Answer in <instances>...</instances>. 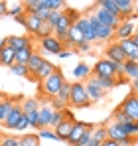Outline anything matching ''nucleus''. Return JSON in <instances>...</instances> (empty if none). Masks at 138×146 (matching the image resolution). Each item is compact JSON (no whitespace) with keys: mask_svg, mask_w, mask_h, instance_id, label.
Segmentation results:
<instances>
[{"mask_svg":"<svg viewBox=\"0 0 138 146\" xmlns=\"http://www.w3.org/2000/svg\"><path fill=\"white\" fill-rule=\"evenodd\" d=\"M93 75H95V77H107V79H122V77H124L122 65L109 61L107 57H103V59H99V61L95 63Z\"/></svg>","mask_w":138,"mask_h":146,"instance_id":"2","label":"nucleus"},{"mask_svg":"<svg viewBox=\"0 0 138 146\" xmlns=\"http://www.w3.org/2000/svg\"><path fill=\"white\" fill-rule=\"evenodd\" d=\"M91 75H93V69L87 65V63H77L75 69H73V77H75V81H81V83H85Z\"/></svg>","mask_w":138,"mask_h":146,"instance_id":"21","label":"nucleus"},{"mask_svg":"<svg viewBox=\"0 0 138 146\" xmlns=\"http://www.w3.org/2000/svg\"><path fill=\"white\" fill-rule=\"evenodd\" d=\"M77 51H79V53H87V51H91V44H87V42H81V44H79V46H77Z\"/></svg>","mask_w":138,"mask_h":146,"instance_id":"44","label":"nucleus"},{"mask_svg":"<svg viewBox=\"0 0 138 146\" xmlns=\"http://www.w3.org/2000/svg\"><path fill=\"white\" fill-rule=\"evenodd\" d=\"M16 146H22V144H20V142H18V144H16Z\"/></svg>","mask_w":138,"mask_h":146,"instance_id":"51","label":"nucleus"},{"mask_svg":"<svg viewBox=\"0 0 138 146\" xmlns=\"http://www.w3.org/2000/svg\"><path fill=\"white\" fill-rule=\"evenodd\" d=\"M26 128H30V122H28V117L24 115V119L16 124V128H14V130H26Z\"/></svg>","mask_w":138,"mask_h":146,"instance_id":"43","label":"nucleus"},{"mask_svg":"<svg viewBox=\"0 0 138 146\" xmlns=\"http://www.w3.org/2000/svg\"><path fill=\"white\" fill-rule=\"evenodd\" d=\"M55 99L63 105V109L71 107V83H69V81L63 83V87L59 89V93H57V97H55Z\"/></svg>","mask_w":138,"mask_h":146,"instance_id":"24","label":"nucleus"},{"mask_svg":"<svg viewBox=\"0 0 138 146\" xmlns=\"http://www.w3.org/2000/svg\"><path fill=\"white\" fill-rule=\"evenodd\" d=\"M4 44H6V40H2V38H0V51H2V48H4Z\"/></svg>","mask_w":138,"mask_h":146,"instance_id":"50","label":"nucleus"},{"mask_svg":"<svg viewBox=\"0 0 138 146\" xmlns=\"http://www.w3.org/2000/svg\"><path fill=\"white\" fill-rule=\"evenodd\" d=\"M42 26H44V20H40L36 14H26V22H24V28H26L28 36H38Z\"/></svg>","mask_w":138,"mask_h":146,"instance_id":"18","label":"nucleus"},{"mask_svg":"<svg viewBox=\"0 0 138 146\" xmlns=\"http://www.w3.org/2000/svg\"><path fill=\"white\" fill-rule=\"evenodd\" d=\"M136 18H138V16H136Z\"/></svg>","mask_w":138,"mask_h":146,"instance_id":"53","label":"nucleus"},{"mask_svg":"<svg viewBox=\"0 0 138 146\" xmlns=\"http://www.w3.org/2000/svg\"><path fill=\"white\" fill-rule=\"evenodd\" d=\"M10 71L14 73L16 77H26V79H30V71H28V65H18V63H14V65L10 67Z\"/></svg>","mask_w":138,"mask_h":146,"instance_id":"36","label":"nucleus"},{"mask_svg":"<svg viewBox=\"0 0 138 146\" xmlns=\"http://www.w3.org/2000/svg\"><path fill=\"white\" fill-rule=\"evenodd\" d=\"M85 87H87V93H89L91 103H93V101H101V99L107 95V91H103V89H101V85L97 83V79H95L93 75L85 81Z\"/></svg>","mask_w":138,"mask_h":146,"instance_id":"13","label":"nucleus"},{"mask_svg":"<svg viewBox=\"0 0 138 146\" xmlns=\"http://www.w3.org/2000/svg\"><path fill=\"white\" fill-rule=\"evenodd\" d=\"M79 26V30L83 32V38L87 44H95V32H93V26L89 22V16H79V20L75 22Z\"/></svg>","mask_w":138,"mask_h":146,"instance_id":"17","label":"nucleus"},{"mask_svg":"<svg viewBox=\"0 0 138 146\" xmlns=\"http://www.w3.org/2000/svg\"><path fill=\"white\" fill-rule=\"evenodd\" d=\"M44 57L40 55V53H32V57H30V61H28V71H30V79H34L36 77V73L40 71V67L44 65Z\"/></svg>","mask_w":138,"mask_h":146,"instance_id":"23","label":"nucleus"},{"mask_svg":"<svg viewBox=\"0 0 138 146\" xmlns=\"http://www.w3.org/2000/svg\"><path fill=\"white\" fill-rule=\"evenodd\" d=\"M24 119V113H22V103H14V107H12V113H10V117L6 119V121L2 122L4 124V128H8V130H14L16 128V124Z\"/></svg>","mask_w":138,"mask_h":146,"instance_id":"12","label":"nucleus"},{"mask_svg":"<svg viewBox=\"0 0 138 146\" xmlns=\"http://www.w3.org/2000/svg\"><path fill=\"white\" fill-rule=\"evenodd\" d=\"M132 42H134V44H136V46H138V28H136V34L132 36Z\"/></svg>","mask_w":138,"mask_h":146,"instance_id":"49","label":"nucleus"},{"mask_svg":"<svg viewBox=\"0 0 138 146\" xmlns=\"http://www.w3.org/2000/svg\"><path fill=\"white\" fill-rule=\"evenodd\" d=\"M122 73H124V77L128 81H134L138 77V63H134V61H124L122 63Z\"/></svg>","mask_w":138,"mask_h":146,"instance_id":"27","label":"nucleus"},{"mask_svg":"<svg viewBox=\"0 0 138 146\" xmlns=\"http://www.w3.org/2000/svg\"><path fill=\"white\" fill-rule=\"evenodd\" d=\"M2 16H8V4L4 0H0V18Z\"/></svg>","mask_w":138,"mask_h":146,"instance_id":"45","label":"nucleus"},{"mask_svg":"<svg viewBox=\"0 0 138 146\" xmlns=\"http://www.w3.org/2000/svg\"><path fill=\"white\" fill-rule=\"evenodd\" d=\"M36 111H40V101L38 99H22L24 115H30V113H36Z\"/></svg>","mask_w":138,"mask_h":146,"instance_id":"29","label":"nucleus"},{"mask_svg":"<svg viewBox=\"0 0 138 146\" xmlns=\"http://www.w3.org/2000/svg\"><path fill=\"white\" fill-rule=\"evenodd\" d=\"M0 140H2V136H0Z\"/></svg>","mask_w":138,"mask_h":146,"instance_id":"52","label":"nucleus"},{"mask_svg":"<svg viewBox=\"0 0 138 146\" xmlns=\"http://www.w3.org/2000/svg\"><path fill=\"white\" fill-rule=\"evenodd\" d=\"M134 14H132V18H128V20H122L120 26L115 30V36L118 40H130L134 34H136V24H134Z\"/></svg>","mask_w":138,"mask_h":146,"instance_id":"8","label":"nucleus"},{"mask_svg":"<svg viewBox=\"0 0 138 146\" xmlns=\"http://www.w3.org/2000/svg\"><path fill=\"white\" fill-rule=\"evenodd\" d=\"M101 146H120V144H118V142H115V140H111V138H107V140H105Z\"/></svg>","mask_w":138,"mask_h":146,"instance_id":"47","label":"nucleus"},{"mask_svg":"<svg viewBox=\"0 0 138 146\" xmlns=\"http://www.w3.org/2000/svg\"><path fill=\"white\" fill-rule=\"evenodd\" d=\"M130 83H132V89H134V93L138 95V77L134 79V81H130Z\"/></svg>","mask_w":138,"mask_h":146,"instance_id":"48","label":"nucleus"},{"mask_svg":"<svg viewBox=\"0 0 138 146\" xmlns=\"http://www.w3.org/2000/svg\"><path fill=\"white\" fill-rule=\"evenodd\" d=\"M6 44L14 51H20V49L32 48V38L30 36H8L6 38Z\"/></svg>","mask_w":138,"mask_h":146,"instance_id":"16","label":"nucleus"},{"mask_svg":"<svg viewBox=\"0 0 138 146\" xmlns=\"http://www.w3.org/2000/svg\"><path fill=\"white\" fill-rule=\"evenodd\" d=\"M53 109H51V105L49 103H44L42 107H40V117H42V126L44 128H51V119H53Z\"/></svg>","mask_w":138,"mask_h":146,"instance_id":"22","label":"nucleus"},{"mask_svg":"<svg viewBox=\"0 0 138 146\" xmlns=\"http://www.w3.org/2000/svg\"><path fill=\"white\" fill-rule=\"evenodd\" d=\"M12 107H14V101L12 99H0V124L10 117Z\"/></svg>","mask_w":138,"mask_h":146,"instance_id":"28","label":"nucleus"},{"mask_svg":"<svg viewBox=\"0 0 138 146\" xmlns=\"http://www.w3.org/2000/svg\"><path fill=\"white\" fill-rule=\"evenodd\" d=\"M91 126H93V124H89V122L75 121V122H73V130H71V134H69V138H67V144L75 146L77 142H79V138L85 134V130H87V128H91Z\"/></svg>","mask_w":138,"mask_h":146,"instance_id":"11","label":"nucleus"},{"mask_svg":"<svg viewBox=\"0 0 138 146\" xmlns=\"http://www.w3.org/2000/svg\"><path fill=\"white\" fill-rule=\"evenodd\" d=\"M113 122H118V124H124V122H132L120 109H116L115 111V115H113Z\"/></svg>","mask_w":138,"mask_h":146,"instance_id":"40","label":"nucleus"},{"mask_svg":"<svg viewBox=\"0 0 138 146\" xmlns=\"http://www.w3.org/2000/svg\"><path fill=\"white\" fill-rule=\"evenodd\" d=\"M118 46L122 48V51H124L126 61L138 63V46L132 42V38H130V40H118Z\"/></svg>","mask_w":138,"mask_h":146,"instance_id":"14","label":"nucleus"},{"mask_svg":"<svg viewBox=\"0 0 138 146\" xmlns=\"http://www.w3.org/2000/svg\"><path fill=\"white\" fill-rule=\"evenodd\" d=\"M73 119H63V121L59 122L53 130H55V134L59 136V140L61 142H67V138H69V134H71V130H73Z\"/></svg>","mask_w":138,"mask_h":146,"instance_id":"19","label":"nucleus"},{"mask_svg":"<svg viewBox=\"0 0 138 146\" xmlns=\"http://www.w3.org/2000/svg\"><path fill=\"white\" fill-rule=\"evenodd\" d=\"M40 142H42V138L38 134H22V138H20L22 146H40Z\"/></svg>","mask_w":138,"mask_h":146,"instance_id":"34","label":"nucleus"},{"mask_svg":"<svg viewBox=\"0 0 138 146\" xmlns=\"http://www.w3.org/2000/svg\"><path fill=\"white\" fill-rule=\"evenodd\" d=\"M26 117H28V122H30V128H34L36 132H38L40 128H44V126H42V117H40V111L30 113V115H26Z\"/></svg>","mask_w":138,"mask_h":146,"instance_id":"33","label":"nucleus"},{"mask_svg":"<svg viewBox=\"0 0 138 146\" xmlns=\"http://www.w3.org/2000/svg\"><path fill=\"white\" fill-rule=\"evenodd\" d=\"M32 53H34V48H26V49L16 51V63H18V65H28Z\"/></svg>","mask_w":138,"mask_h":146,"instance_id":"31","label":"nucleus"},{"mask_svg":"<svg viewBox=\"0 0 138 146\" xmlns=\"http://www.w3.org/2000/svg\"><path fill=\"white\" fill-rule=\"evenodd\" d=\"M22 14H26L22 2H20V4H14V6L8 8V16H12V18H18V16H22Z\"/></svg>","mask_w":138,"mask_h":146,"instance_id":"38","label":"nucleus"},{"mask_svg":"<svg viewBox=\"0 0 138 146\" xmlns=\"http://www.w3.org/2000/svg\"><path fill=\"white\" fill-rule=\"evenodd\" d=\"M89 22H91L93 32H95V42H109V40H113V38H115V30H113V28H109V26H103L99 20H97V16H95V14L89 16Z\"/></svg>","mask_w":138,"mask_h":146,"instance_id":"5","label":"nucleus"},{"mask_svg":"<svg viewBox=\"0 0 138 146\" xmlns=\"http://www.w3.org/2000/svg\"><path fill=\"white\" fill-rule=\"evenodd\" d=\"M97 6H99V8H105V10H109V12H111V14H115V16H120L116 0H101V2H97Z\"/></svg>","mask_w":138,"mask_h":146,"instance_id":"32","label":"nucleus"},{"mask_svg":"<svg viewBox=\"0 0 138 146\" xmlns=\"http://www.w3.org/2000/svg\"><path fill=\"white\" fill-rule=\"evenodd\" d=\"M118 4V12H120V18L122 20H128L134 12V2L132 0H116Z\"/></svg>","mask_w":138,"mask_h":146,"instance_id":"25","label":"nucleus"},{"mask_svg":"<svg viewBox=\"0 0 138 146\" xmlns=\"http://www.w3.org/2000/svg\"><path fill=\"white\" fill-rule=\"evenodd\" d=\"M81 42H85V38H83V32L79 30V26L77 24H73L71 26V30H69V34H67V38H65V42H63V46L65 48H77Z\"/></svg>","mask_w":138,"mask_h":146,"instance_id":"15","label":"nucleus"},{"mask_svg":"<svg viewBox=\"0 0 138 146\" xmlns=\"http://www.w3.org/2000/svg\"><path fill=\"white\" fill-rule=\"evenodd\" d=\"M36 134H38L40 138H47V140H59V136L55 134V130H53V128H40Z\"/></svg>","mask_w":138,"mask_h":146,"instance_id":"37","label":"nucleus"},{"mask_svg":"<svg viewBox=\"0 0 138 146\" xmlns=\"http://www.w3.org/2000/svg\"><path fill=\"white\" fill-rule=\"evenodd\" d=\"M107 136H109L111 140L118 142L120 146H132L136 142V136H128V134L124 132L122 124H118V122H111V124L107 126Z\"/></svg>","mask_w":138,"mask_h":146,"instance_id":"4","label":"nucleus"},{"mask_svg":"<svg viewBox=\"0 0 138 146\" xmlns=\"http://www.w3.org/2000/svg\"><path fill=\"white\" fill-rule=\"evenodd\" d=\"M95 77V75H93ZM97 79V83L101 85V89L103 91H111L113 87H116V79H107V77H95Z\"/></svg>","mask_w":138,"mask_h":146,"instance_id":"35","label":"nucleus"},{"mask_svg":"<svg viewBox=\"0 0 138 146\" xmlns=\"http://www.w3.org/2000/svg\"><path fill=\"white\" fill-rule=\"evenodd\" d=\"M93 14L97 16V20H99L103 26H109V28H113V30H116V28L120 26V22H122V18H120V16H115V14H111L109 10L99 8V6H97V10H95Z\"/></svg>","mask_w":138,"mask_h":146,"instance_id":"7","label":"nucleus"},{"mask_svg":"<svg viewBox=\"0 0 138 146\" xmlns=\"http://www.w3.org/2000/svg\"><path fill=\"white\" fill-rule=\"evenodd\" d=\"M118 109H120L132 122H138V95L136 93L128 95V97L122 101V105H120Z\"/></svg>","mask_w":138,"mask_h":146,"instance_id":"6","label":"nucleus"},{"mask_svg":"<svg viewBox=\"0 0 138 146\" xmlns=\"http://www.w3.org/2000/svg\"><path fill=\"white\" fill-rule=\"evenodd\" d=\"M93 128H95V126H91V128H87V130H85V134H83V136L79 138V142H77L75 146H87V144H89V142H91V134H93Z\"/></svg>","mask_w":138,"mask_h":146,"instance_id":"41","label":"nucleus"},{"mask_svg":"<svg viewBox=\"0 0 138 146\" xmlns=\"http://www.w3.org/2000/svg\"><path fill=\"white\" fill-rule=\"evenodd\" d=\"M107 138H109V136H107V126H95V128H93V134H91V140H93V142L103 144Z\"/></svg>","mask_w":138,"mask_h":146,"instance_id":"30","label":"nucleus"},{"mask_svg":"<svg viewBox=\"0 0 138 146\" xmlns=\"http://www.w3.org/2000/svg\"><path fill=\"white\" fill-rule=\"evenodd\" d=\"M18 142H20V138H16V136H2L0 146H16Z\"/></svg>","mask_w":138,"mask_h":146,"instance_id":"42","label":"nucleus"},{"mask_svg":"<svg viewBox=\"0 0 138 146\" xmlns=\"http://www.w3.org/2000/svg\"><path fill=\"white\" fill-rule=\"evenodd\" d=\"M16 63V51L10 48L8 44H4V48L0 51V65H4V67H12Z\"/></svg>","mask_w":138,"mask_h":146,"instance_id":"20","label":"nucleus"},{"mask_svg":"<svg viewBox=\"0 0 138 146\" xmlns=\"http://www.w3.org/2000/svg\"><path fill=\"white\" fill-rule=\"evenodd\" d=\"M122 128L128 136H138V122H124Z\"/></svg>","mask_w":138,"mask_h":146,"instance_id":"39","label":"nucleus"},{"mask_svg":"<svg viewBox=\"0 0 138 146\" xmlns=\"http://www.w3.org/2000/svg\"><path fill=\"white\" fill-rule=\"evenodd\" d=\"M40 46H42L44 51L51 53V55H59V53L65 49L63 42H61V40H57L55 36H47V38H44V40H40Z\"/></svg>","mask_w":138,"mask_h":146,"instance_id":"9","label":"nucleus"},{"mask_svg":"<svg viewBox=\"0 0 138 146\" xmlns=\"http://www.w3.org/2000/svg\"><path fill=\"white\" fill-rule=\"evenodd\" d=\"M59 57H61V59H67V57H71V49H63V51H61V53H59Z\"/></svg>","mask_w":138,"mask_h":146,"instance_id":"46","label":"nucleus"},{"mask_svg":"<svg viewBox=\"0 0 138 146\" xmlns=\"http://www.w3.org/2000/svg\"><path fill=\"white\" fill-rule=\"evenodd\" d=\"M105 55H107V59L109 61H113V63H124L126 61V55H124V51H122V48L118 46V42H111L109 46H107V49H105Z\"/></svg>","mask_w":138,"mask_h":146,"instance_id":"10","label":"nucleus"},{"mask_svg":"<svg viewBox=\"0 0 138 146\" xmlns=\"http://www.w3.org/2000/svg\"><path fill=\"white\" fill-rule=\"evenodd\" d=\"M55 69H57V67H55V65H53L51 61H47V59H46V61H44V65L40 67V71L36 73L34 81H40V83H42V81H44V79H47V77H49L51 73L55 71Z\"/></svg>","mask_w":138,"mask_h":146,"instance_id":"26","label":"nucleus"},{"mask_svg":"<svg viewBox=\"0 0 138 146\" xmlns=\"http://www.w3.org/2000/svg\"><path fill=\"white\" fill-rule=\"evenodd\" d=\"M63 83H65V77H63V73H61V69L57 67L55 71L51 73L47 79H44L42 83H40V93H42V97H44V101H49V99L57 97V93H59V89L63 87Z\"/></svg>","mask_w":138,"mask_h":146,"instance_id":"1","label":"nucleus"},{"mask_svg":"<svg viewBox=\"0 0 138 146\" xmlns=\"http://www.w3.org/2000/svg\"><path fill=\"white\" fill-rule=\"evenodd\" d=\"M91 105V99H89V93H87V87L85 83L81 81H75L71 83V107L75 109H85Z\"/></svg>","mask_w":138,"mask_h":146,"instance_id":"3","label":"nucleus"}]
</instances>
